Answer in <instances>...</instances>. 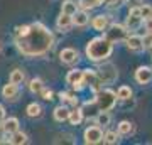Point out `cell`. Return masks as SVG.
Listing matches in <instances>:
<instances>
[{
    "label": "cell",
    "mask_w": 152,
    "mask_h": 145,
    "mask_svg": "<svg viewBox=\"0 0 152 145\" xmlns=\"http://www.w3.org/2000/svg\"><path fill=\"white\" fill-rule=\"evenodd\" d=\"M85 85L90 86L93 91H100L102 90V81H100L95 69H85Z\"/></svg>",
    "instance_id": "10"
},
{
    "label": "cell",
    "mask_w": 152,
    "mask_h": 145,
    "mask_svg": "<svg viewBox=\"0 0 152 145\" xmlns=\"http://www.w3.org/2000/svg\"><path fill=\"white\" fill-rule=\"evenodd\" d=\"M5 137H7V135H5V132L2 130V127H0V144H2V142H5V140H4Z\"/></svg>",
    "instance_id": "35"
},
{
    "label": "cell",
    "mask_w": 152,
    "mask_h": 145,
    "mask_svg": "<svg viewBox=\"0 0 152 145\" xmlns=\"http://www.w3.org/2000/svg\"><path fill=\"white\" fill-rule=\"evenodd\" d=\"M24 79H26V74H24L22 69H14L10 73V76H9V81L10 83H15V85H22Z\"/></svg>",
    "instance_id": "27"
},
{
    "label": "cell",
    "mask_w": 152,
    "mask_h": 145,
    "mask_svg": "<svg viewBox=\"0 0 152 145\" xmlns=\"http://www.w3.org/2000/svg\"><path fill=\"white\" fill-rule=\"evenodd\" d=\"M140 14L142 17H144V20L145 19H149V17H152V5H140Z\"/></svg>",
    "instance_id": "31"
},
{
    "label": "cell",
    "mask_w": 152,
    "mask_h": 145,
    "mask_svg": "<svg viewBox=\"0 0 152 145\" xmlns=\"http://www.w3.org/2000/svg\"><path fill=\"white\" fill-rule=\"evenodd\" d=\"M125 26H127L129 31H139V29L144 26V17H142V14H140V7H132L130 10H129Z\"/></svg>",
    "instance_id": "6"
},
{
    "label": "cell",
    "mask_w": 152,
    "mask_h": 145,
    "mask_svg": "<svg viewBox=\"0 0 152 145\" xmlns=\"http://www.w3.org/2000/svg\"><path fill=\"white\" fill-rule=\"evenodd\" d=\"M88 24H90V14H88V10H83V9L76 10L75 15H73V26L85 27Z\"/></svg>",
    "instance_id": "17"
},
{
    "label": "cell",
    "mask_w": 152,
    "mask_h": 145,
    "mask_svg": "<svg viewBox=\"0 0 152 145\" xmlns=\"http://www.w3.org/2000/svg\"><path fill=\"white\" fill-rule=\"evenodd\" d=\"M68 122H69L71 125H75V127H78V125L83 122V110L81 108L75 106L73 110H69V118H68Z\"/></svg>",
    "instance_id": "21"
},
{
    "label": "cell",
    "mask_w": 152,
    "mask_h": 145,
    "mask_svg": "<svg viewBox=\"0 0 152 145\" xmlns=\"http://www.w3.org/2000/svg\"><path fill=\"white\" fill-rule=\"evenodd\" d=\"M19 95H20V88H19V85H15V83H7V85H4V88H2V96L5 98L7 101H15L17 98H19Z\"/></svg>",
    "instance_id": "11"
},
{
    "label": "cell",
    "mask_w": 152,
    "mask_h": 145,
    "mask_svg": "<svg viewBox=\"0 0 152 145\" xmlns=\"http://www.w3.org/2000/svg\"><path fill=\"white\" fill-rule=\"evenodd\" d=\"M41 96H42V100H46V101H51L53 96H54V93L51 91V90H48V88H44L42 91H41Z\"/></svg>",
    "instance_id": "32"
},
{
    "label": "cell",
    "mask_w": 152,
    "mask_h": 145,
    "mask_svg": "<svg viewBox=\"0 0 152 145\" xmlns=\"http://www.w3.org/2000/svg\"><path fill=\"white\" fill-rule=\"evenodd\" d=\"M56 27H58V31H61V32H68L71 27H73V15H68V14H63L61 12L59 17L56 19Z\"/></svg>",
    "instance_id": "13"
},
{
    "label": "cell",
    "mask_w": 152,
    "mask_h": 145,
    "mask_svg": "<svg viewBox=\"0 0 152 145\" xmlns=\"http://www.w3.org/2000/svg\"><path fill=\"white\" fill-rule=\"evenodd\" d=\"M135 81L139 85H149L152 81V69L149 66H139L135 71Z\"/></svg>",
    "instance_id": "12"
},
{
    "label": "cell",
    "mask_w": 152,
    "mask_h": 145,
    "mask_svg": "<svg viewBox=\"0 0 152 145\" xmlns=\"http://www.w3.org/2000/svg\"><path fill=\"white\" fill-rule=\"evenodd\" d=\"M96 71L98 78H100V81H102V85H113L115 81H117V78H118V69H117V66L112 64V63H102L100 64V68Z\"/></svg>",
    "instance_id": "4"
},
{
    "label": "cell",
    "mask_w": 152,
    "mask_h": 145,
    "mask_svg": "<svg viewBox=\"0 0 152 145\" xmlns=\"http://www.w3.org/2000/svg\"><path fill=\"white\" fill-rule=\"evenodd\" d=\"M83 138H85V144L88 145H95V144H100V142H103V130L102 127H88L85 130V133H83Z\"/></svg>",
    "instance_id": "8"
},
{
    "label": "cell",
    "mask_w": 152,
    "mask_h": 145,
    "mask_svg": "<svg viewBox=\"0 0 152 145\" xmlns=\"http://www.w3.org/2000/svg\"><path fill=\"white\" fill-rule=\"evenodd\" d=\"M105 0H78V7L83 10H93L96 7L103 5Z\"/></svg>",
    "instance_id": "22"
},
{
    "label": "cell",
    "mask_w": 152,
    "mask_h": 145,
    "mask_svg": "<svg viewBox=\"0 0 152 145\" xmlns=\"http://www.w3.org/2000/svg\"><path fill=\"white\" fill-rule=\"evenodd\" d=\"M26 113H27V117H31V118H39L42 115V108H41L39 103H31L26 108Z\"/></svg>",
    "instance_id": "24"
},
{
    "label": "cell",
    "mask_w": 152,
    "mask_h": 145,
    "mask_svg": "<svg viewBox=\"0 0 152 145\" xmlns=\"http://www.w3.org/2000/svg\"><path fill=\"white\" fill-rule=\"evenodd\" d=\"M108 26H110V17H108V15H105V14H100V15L93 17L91 27L95 29V31H98V32H105Z\"/></svg>",
    "instance_id": "14"
},
{
    "label": "cell",
    "mask_w": 152,
    "mask_h": 145,
    "mask_svg": "<svg viewBox=\"0 0 152 145\" xmlns=\"http://www.w3.org/2000/svg\"><path fill=\"white\" fill-rule=\"evenodd\" d=\"M15 46L24 56L39 58L44 56L54 46V36L41 22H34L29 27V32L22 37H15Z\"/></svg>",
    "instance_id": "1"
},
{
    "label": "cell",
    "mask_w": 152,
    "mask_h": 145,
    "mask_svg": "<svg viewBox=\"0 0 152 145\" xmlns=\"http://www.w3.org/2000/svg\"><path fill=\"white\" fill-rule=\"evenodd\" d=\"M66 83L71 85L75 88L76 91H81L85 90V69H71L68 71V74H66Z\"/></svg>",
    "instance_id": "7"
},
{
    "label": "cell",
    "mask_w": 152,
    "mask_h": 145,
    "mask_svg": "<svg viewBox=\"0 0 152 145\" xmlns=\"http://www.w3.org/2000/svg\"><path fill=\"white\" fill-rule=\"evenodd\" d=\"M129 29H127V26H122V24H110L108 27H107V31L103 32V36L108 41H112L113 44L117 42H125L127 41V37H129Z\"/></svg>",
    "instance_id": "5"
},
{
    "label": "cell",
    "mask_w": 152,
    "mask_h": 145,
    "mask_svg": "<svg viewBox=\"0 0 152 145\" xmlns=\"http://www.w3.org/2000/svg\"><path fill=\"white\" fill-rule=\"evenodd\" d=\"M86 58L93 63H103L112 56L113 52V42L102 36V37H93L90 42L86 44Z\"/></svg>",
    "instance_id": "2"
},
{
    "label": "cell",
    "mask_w": 152,
    "mask_h": 145,
    "mask_svg": "<svg viewBox=\"0 0 152 145\" xmlns=\"http://www.w3.org/2000/svg\"><path fill=\"white\" fill-rule=\"evenodd\" d=\"M117 93L113 90H108V88H102L100 91H96V96H95V101H96V106L100 108V111H110L113 110L115 105H117Z\"/></svg>",
    "instance_id": "3"
},
{
    "label": "cell",
    "mask_w": 152,
    "mask_h": 145,
    "mask_svg": "<svg viewBox=\"0 0 152 145\" xmlns=\"http://www.w3.org/2000/svg\"><path fill=\"white\" fill-rule=\"evenodd\" d=\"M58 96H59V100L63 103H71V105H75V106L78 105V98H75L73 95H69V93H66V91H61Z\"/></svg>",
    "instance_id": "30"
},
{
    "label": "cell",
    "mask_w": 152,
    "mask_h": 145,
    "mask_svg": "<svg viewBox=\"0 0 152 145\" xmlns=\"http://www.w3.org/2000/svg\"><path fill=\"white\" fill-rule=\"evenodd\" d=\"M76 10H78V4L73 2V0H64L63 5H61V12L63 14H68V15H75Z\"/></svg>",
    "instance_id": "25"
},
{
    "label": "cell",
    "mask_w": 152,
    "mask_h": 145,
    "mask_svg": "<svg viewBox=\"0 0 152 145\" xmlns=\"http://www.w3.org/2000/svg\"><path fill=\"white\" fill-rule=\"evenodd\" d=\"M120 138V133L118 132H107V133H103V142L105 144H117Z\"/></svg>",
    "instance_id": "29"
},
{
    "label": "cell",
    "mask_w": 152,
    "mask_h": 145,
    "mask_svg": "<svg viewBox=\"0 0 152 145\" xmlns=\"http://www.w3.org/2000/svg\"><path fill=\"white\" fill-rule=\"evenodd\" d=\"M134 91H132L130 86H120L118 90H117V98L122 100V101H127V100H130Z\"/></svg>",
    "instance_id": "26"
},
{
    "label": "cell",
    "mask_w": 152,
    "mask_h": 145,
    "mask_svg": "<svg viewBox=\"0 0 152 145\" xmlns=\"http://www.w3.org/2000/svg\"><path fill=\"white\" fill-rule=\"evenodd\" d=\"M144 27H145V32L147 34H152V17H149V19L144 20Z\"/></svg>",
    "instance_id": "33"
},
{
    "label": "cell",
    "mask_w": 152,
    "mask_h": 145,
    "mask_svg": "<svg viewBox=\"0 0 152 145\" xmlns=\"http://www.w3.org/2000/svg\"><path fill=\"white\" fill-rule=\"evenodd\" d=\"M78 59H80V54H78V51L73 49V47H64L59 52V61L63 63V64L73 66V64L78 63Z\"/></svg>",
    "instance_id": "9"
},
{
    "label": "cell",
    "mask_w": 152,
    "mask_h": 145,
    "mask_svg": "<svg viewBox=\"0 0 152 145\" xmlns=\"http://www.w3.org/2000/svg\"><path fill=\"white\" fill-rule=\"evenodd\" d=\"M44 88V81L41 79V78H34V79H31V83H29V90H31V93L32 95H41V91H42Z\"/></svg>",
    "instance_id": "23"
},
{
    "label": "cell",
    "mask_w": 152,
    "mask_h": 145,
    "mask_svg": "<svg viewBox=\"0 0 152 145\" xmlns=\"http://www.w3.org/2000/svg\"><path fill=\"white\" fill-rule=\"evenodd\" d=\"M110 2H120V0H110Z\"/></svg>",
    "instance_id": "36"
},
{
    "label": "cell",
    "mask_w": 152,
    "mask_h": 145,
    "mask_svg": "<svg viewBox=\"0 0 152 145\" xmlns=\"http://www.w3.org/2000/svg\"><path fill=\"white\" fill-rule=\"evenodd\" d=\"M4 120H5V108H4V105H0V125Z\"/></svg>",
    "instance_id": "34"
},
{
    "label": "cell",
    "mask_w": 152,
    "mask_h": 145,
    "mask_svg": "<svg viewBox=\"0 0 152 145\" xmlns=\"http://www.w3.org/2000/svg\"><path fill=\"white\" fill-rule=\"evenodd\" d=\"M110 122H112V117H110L108 111H100L96 115V125L98 127H108Z\"/></svg>",
    "instance_id": "28"
},
{
    "label": "cell",
    "mask_w": 152,
    "mask_h": 145,
    "mask_svg": "<svg viewBox=\"0 0 152 145\" xmlns=\"http://www.w3.org/2000/svg\"><path fill=\"white\" fill-rule=\"evenodd\" d=\"M117 132L120 133V137H127V135L134 133V123L129 122V120H122L118 125H117Z\"/></svg>",
    "instance_id": "19"
},
{
    "label": "cell",
    "mask_w": 152,
    "mask_h": 145,
    "mask_svg": "<svg viewBox=\"0 0 152 145\" xmlns=\"http://www.w3.org/2000/svg\"><path fill=\"white\" fill-rule=\"evenodd\" d=\"M127 47L130 49V51H134V52H139V51H142L144 49V37L142 36H137V34H129V37H127Z\"/></svg>",
    "instance_id": "15"
},
{
    "label": "cell",
    "mask_w": 152,
    "mask_h": 145,
    "mask_svg": "<svg viewBox=\"0 0 152 145\" xmlns=\"http://www.w3.org/2000/svg\"><path fill=\"white\" fill-rule=\"evenodd\" d=\"M7 142H9V144H12V145H22V144H27V142H29V137L24 133V132L17 130V132H14L12 135H9Z\"/></svg>",
    "instance_id": "18"
},
{
    "label": "cell",
    "mask_w": 152,
    "mask_h": 145,
    "mask_svg": "<svg viewBox=\"0 0 152 145\" xmlns=\"http://www.w3.org/2000/svg\"><path fill=\"white\" fill-rule=\"evenodd\" d=\"M53 115H54V120H56V122H61V123H63V122H66V120L69 118V108L64 106V105L56 106Z\"/></svg>",
    "instance_id": "20"
},
{
    "label": "cell",
    "mask_w": 152,
    "mask_h": 145,
    "mask_svg": "<svg viewBox=\"0 0 152 145\" xmlns=\"http://www.w3.org/2000/svg\"><path fill=\"white\" fill-rule=\"evenodd\" d=\"M19 118H15V117H9V118H5L4 122H2V130L5 132V135L9 137V135H12L14 132H17L19 130Z\"/></svg>",
    "instance_id": "16"
}]
</instances>
